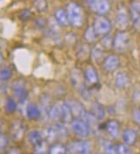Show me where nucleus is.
<instances>
[{"instance_id":"4","label":"nucleus","mask_w":140,"mask_h":154,"mask_svg":"<svg viewBox=\"0 0 140 154\" xmlns=\"http://www.w3.org/2000/svg\"><path fill=\"white\" fill-rule=\"evenodd\" d=\"M131 16L125 6H120L116 11L115 25L120 30H125L130 24Z\"/></svg>"},{"instance_id":"21","label":"nucleus","mask_w":140,"mask_h":154,"mask_svg":"<svg viewBox=\"0 0 140 154\" xmlns=\"http://www.w3.org/2000/svg\"><path fill=\"white\" fill-rule=\"evenodd\" d=\"M5 112L7 114H13L14 112H16L17 109V103H16V101L13 98H7L5 102Z\"/></svg>"},{"instance_id":"32","label":"nucleus","mask_w":140,"mask_h":154,"mask_svg":"<svg viewBox=\"0 0 140 154\" xmlns=\"http://www.w3.org/2000/svg\"><path fill=\"white\" fill-rule=\"evenodd\" d=\"M104 52L103 49L102 48H94L92 51V56H93V59L96 60V62L101 61L103 58Z\"/></svg>"},{"instance_id":"3","label":"nucleus","mask_w":140,"mask_h":154,"mask_svg":"<svg viewBox=\"0 0 140 154\" xmlns=\"http://www.w3.org/2000/svg\"><path fill=\"white\" fill-rule=\"evenodd\" d=\"M93 29L98 36H104L110 33L112 29V23L109 20L103 16H100L95 19Z\"/></svg>"},{"instance_id":"16","label":"nucleus","mask_w":140,"mask_h":154,"mask_svg":"<svg viewBox=\"0 0 140 154\" xmlns=\"http://www.w3.org/2000/svg\"><path fill=\"white\" fill-rule=\"evenodd\" d=\"M26 115L30 120H37L41 117V110L37 107V105L30 103L28 105L26 109Z\"/></svg>"},{"instance_id":"22","label":"nucleus","mask_w":140,"mask_h":154,"mask_svg":"<svg viewBox=\"0 0 140 154\" xmlns=\"http://www.w3.org/2000/svg\"><path fill=\"white\" fill-rule=\"evenodd\" d=\"M48 115L52 120L58 121L60 119V106H52L48 109Z\"/></svg>"},{"instance_id":"1","label":"nucleus","mask_w":140,"mask_h":154,"mask_svg":"<svg viewBox=\"0 0 140 154\" xmlns=\"http://www.w3.org/2000/svg\"><path fill=\"white\" fill-rule=\"evenodd\" d=\"M65 11L70 24L75 28H79L84 24V11L78 4L75 2L69 3Z\"/></svg>"},{"instance_id":"24","label":"nucleus","mask_w":140,"mask_h":154,"mask_svg":"<svg viewBox=\"0 0 140 154\" xmlns=\"http://www.w3.org/2000/svg\"><path fill=\"white\" fill-rule=\"evenodd\" d=\"M102 146L105 153H115V145L109 140H102Z\"/></svg>"},{"instance_id":"39","label":"nucleus","mask_w":140,"mask_h":154,"mask_svg":"<svg viewBox=\"0 0 140 154\" xmlns=\"http://www.w3.org/2000/svg\"><path fill=\"white\" fill-rule=\"evenodd\" d=\"M3 61H4V58H3V56H2V54H0V65L3 63Z\"/></svg>"},{"instance_id":"2","label":"nucleus","mask_w":140,"mask_h":154,"mask_svg":"<svg viewBox=\"0 0 140 154\" xmlns=\"http://www.w3.org/2000/svg\"><path fill=\"white\" fill-rule=\"evenodd\" d=\"M130 47V37L125 30H120L114 38L113 48L118 53H124Z\"/></svg>"},{"instance_id":"30","label":"nucleus","mask_w":140,"mask_h":154,"mask_svg":"<svg viewBox=\"0 0 140 154\" xmlns=\"http://www.w3.org/2000/svg\"><path fill=\"white\" fill-rule=\"evenodd\" d=\"M130 16H131V20L132 21V23H133L134 28L137 29V30H140V14L139 13L136 12L132 10H131V13H130Z\"/></svg>"},{"instance_id":"11","label":"nucleus","mask_w":140,"mask_h":154,"mask_svg":"<svg viewBox=\"0 0 140 154\" xmlns=\"http://www.w3.org/2000/svg\"><path fill=\"white\" fill-rule=\"evenodd\" d=\"M66 103L69 105V107L72 109L74 119L75 118H82L83 116L85 114L86 111L84 110V108L78 101H76V100H69V101H67Z\"/></svg>"},{"instance_id":"10","label":"nucleus","mask_w":140,"mask_h":154,"mask_svg":"<svg viewBox=\"0 0 140 154\" xmlns=\"http://www.w3.org/2000/svg\"><path fill=\"white\" fill-rule=\"evenodd\" d=\"M29 140L35 146V151H39L45 146L41 134L38 131H32L29 135Z\"/></svg>"},{"instance_id":"7","label":"nucleus","mask_w":140,"mask_h":154,"mask_svg":"<svg viewBox=\"0 0 140 154\" xmlns=\"http://www.w3.org/2000/svg\"><path fill=\"white\" fill-rule=\"evenodd\" d=\"M66 151L73 153H90L91 152V145L90 142L84 141V140L75 141L67 146Z\"/></svg>"},{"instance_id":"23","label":"nucleus","mask_w":140,"mask_h":154,"mask_svg":"<svg viewBox=\"0 0 140 154\" xmlns=\"http://www.w3.org/2000/svg\"><path fill=\"white\" fill-rule=\"evenodd\" d=\"M113 43H114V38L110 36L109 35H104L102 40L101 41V45H102V49L109 50L113 48Z\"/></svg>"},{"instance_id":"14","label":"nucleus","mask_w":140,"mask_h":154,"mask_svg":"<svg viewBox=\"0 0 140 154\" xmlns=\"http://www.w3.org/2000/svg\"><path fill=\"white\" fill-rule=\"evenodd\" d=\"M73 115L71 108L69 107V105L67 104L66 103L65 104L61 105L60 106V119L65 122V123H68V122H72L73 121Z\"/></svg>"},{"instance_id":"34","label":"nucleus","mask_w":140,"mask_h":154,"mask_svg":"<svg viewBox=\"0 0 140 154\" xmlns=\"http://www.w3.org/2000/svg\"><path fill=\"white\" fill-rule=\"evenodd\" d=\"M7 145H8L7 137L5 134L0 133V152L4 151L6 148Z\"/></svg>"},{"instance_id":"33","label":"nucleus","mask_w":140,"mask_h":154,"mask_svg":"<svg viewBox=\"0 0 140 154\" xmlns=\"http://www.w3.org/2000/svg\"><path fill=\"white\" fill-rule=\"evenodd\" d=\"M32 17H33V15H32V12L29 10H23L20 12V15H19V17L23 21H28Z\"/></svg>"},{"instance_id":"36","label":"nucleus","mask_w":140,"mask_h":154,"mask_svg":"<svg viewBox=\"0 0 140 154\" xmlns=\"http://www.w3.org/2000/svg\"><path fill=\"white\" fill-rule=\"evenodd\" d=\"M131 10L140 14V0H134L132 3V9Z\"/></svg>"},{"instance_id":"27","label":"nucleus","mask_w":140,"mask_h":154,"mask_svg":"<svg viewBox=\"0 0 140 154\" xmlns=\"http://www.w3.org/2000/svg\"><path fill=\"white\" fill-rule=\"evenodd\" d=\"M131 148L129 147V145L124 143H119L115 145V153L127 154L131 153Z\"/></svg>"},{"instance_id":"37","label":"nucleus","mask_w":140,"mask_h":154,"mask_svg":"<svg viewBox=\"0 0 140 154\" xmlns=\"http://www.w3.org/2000/svg\"><path fill=\"white\" fill-rule=\"evenodd\" d=\"M86 1H87V3L89 4L90 7L91 9H93V8H94V6H95V5L97 4L99 0H86Z\"/></svg>"},{"instance_id":"8","label":"nucleus","mask_w":140,"mask_h":154,"mask_svg":"<svg viewBox=\"0 0 140 154\" xmlns=\"http://www.w3.org/2000/svg\"><path fill=\"white\" fill-rule=\"evenodd\" d=\"M120 64V62L119 57L114 54H111L104 59L102 66H103L104 70L106 72H113L119 68Z\"/></svg>"},{"instance_id":"6","label":"nucleus","mask_w":140,"mask_h":154,"mask_svg":"<svg viewBox=\"0 0 140 154\" xmlns=\"http://www.w3.org/2000/svg\"><path fill=\"white\" fill-rule=\"evenodd\" d=\"M72 128L74 134L80 138H86L90 134L91 129L88 124L81 118H75L72 122Z\"/></svg>"},{"instance_id":"13","label":"nucleus","mask_w":140,"mask_h":154,"mask_svg":"<svg viewBox=\"0 0 140 154\" xmlns=\"http://www.w3.org/2000/svg\"><path fill=\"white\" fill-rule=\"evenodd\" d=\"M114 84H115V86L119 89L126 88L130 84V79L127 73L124 72H117L114 77Z\"/></svg>"},{"instance_id":"29","label":"nucleus","mask_w":140,"mask_h":154,"mask_svg":"<svg viewBox=\"0 0 140 154\" xmlns=\"http://www.w3.org/2000/svg\"><path fill=\"white\" fill-rule=\"evenodd\" d=\"M34 7L39 12H45L47 10V2L46 0H35L34 2Z\"/></svg>"},{"instance_id":"38","label":"nucleus","mask_w":140,"mask_h":154,"mask_svg":"<svg viewBox=\"0 0 140 154\" xmlns=\"http://www.w3.org/2000/svg\"><path fill=\"white\" fill-rule=\"evenodd\" d=\"M36 25L37 26H39L40 28H43L44 26H45V21L43 20V19L40 18V19H37L36 20Z\"/></svg>"},{"instance_id":"31","label":"nucleus","mask_w":140,"mask_h":154,"mask_svg":"<svg viewBox=\"0 0 140 154\" xmlns=\"http://www.w3.org/2000/svg\"><path fill=\"white\" fill-rule=\"evenodd\" d=\"M58 136V133L56 128H53V127H49L46 129V139L48 141H53L55 139H57Z\"/></svg>"},{"instance_id":"28","label":"nucleus","mask_w":140,"mask_h":154,"mask_svg":"<svg viewBox=\"0 0 140 154\" xmlns=\"http://www.w3.org/2000/svg\"><path fill=\"white\" fill-rule=\"evenodd\" d=\"M13 72L11 68L5 67L0 70V81H7L12 77Z\"/></svg>"},{"instance_id":"25","label":"nucleus","mask_w":140,"mask_h":154,"mask_svg":"<svg viewBox=\"0 0 140 154\" xmlns=\"http://www.w3.org/2000/svg\"><path fill=\"white\" fill-rule=\"evenodd\" d=\"M98 37V35L96 34V32L93 29V26H90L84 32V38L85 40H87L88 42H93L96 40V38Z\"/></svg>"},{"instance_id":"20","label":"nucleus","mask_w":140,"mask_h":154,"mask_svg":"<svg viewBox=\"0 0 140 154\" xmlns=\"http://www.w3.org/2000/svg\"><path fill=\"white\" fill-rule=\"evenodd\" d=\"M55 19L57 21V23L61 26H66L69 24V20L67 17V14L65 11H64L63 9H58L54 14Z\"/></svg>"},{"instance_id":"17","label":"nucleus","mask_w":140,"mask_h":154,"mask_svg":"<svg viewBox=\"0 0 140 154\" xmlns=\"http://www.w3.org/2000/svg\"><path fill=\"white\" fill-rule=\"evenodd\" d=\"M84 77H85V80L90 85H96L99 81L97 72L93 67H89L86 69Z\"/></svg>"},{"instance_id":"19","label":"nucleus","mask_w":140,"mask_h":154,"mask_svg":"<svg viewBox=\"0 0 140 154\" xmlns=\"http://www.w3.org/2000/svg\"><path fill=\"white\" fill-rule=\"evenodd\" d=\"M92 114L97 118L98 121H102L106 117V112L103 106L98 103H95L92 104Z\"/></svg>"},{"instance_id":"9","label":"nucleus","mask_w":140,"mask_h":154,"mask_svg":"<svg viewBox=\"0 0 140 154\" xmlns=\"http://www.w3.org/2000/svg\"><path fill=\"white\" fill-rule=\"evenodd\" d=\"M105 129L113 139L117 140L120 136V125L116 120H110L105 124Z\"/></svg>"},{"instance_id":"12","label":"nucleus","mask_w":140,"mask_h":154,"mask_svg":"<svg viewBox=\"0 0 140 154\" xmlns=\"http://www.w3.org/2000/svg\"><path fill=\"white\" fill-rule=\"evenodd\" d=\"M122 139L129 146L134 145L138 140V133L133 128H126L122 132Z\"/></svg>"},{"instance_id":"26","label":"nucleus","mask_w":140,"mask_h":154,"mask_svg":"<svg viewBox=\"0 0 140 154\" xmlns=\"http://www.w3.org/2000/svg\"><path fill=\"white\" fill-rule=\"evenodd\" d=\"M48 151L49 153L53 154H62L67 152L66 147H65L61 144H54V145H53Z\"/></svg>"},{"instance_id":"5","label":"nucleus","mask_w":140,"mask_h":154,"mask_svg":"<svg viewBox=\"0 0 140 154\" xmlns=\"http://www.w3.org/2000/svg\"><path fill=\"white\" fill-rule=\"evenodd\" d=\"M11 91H12L14 97L17 98L19 103H24L28 97V90L26 85L22 79H16L12 83L11 85Z\"/></svg>"},{"instance_id":"18","label":"nucleus","mask_w":140,"mask_h":154,"mask_svg":"<svg viewBox=\"0 0 140 154\" xmlns=\"http://www.w3.org/2000/svg\"><path fill=\"white\" fill-rule=\"evenodd\" d=\"M81 119H83L86 123L88 124V126L90 127L91 131L94 129H96L98 128V119L92 113L85 112V114L83 116V117Z\"/></svg>"},{"instance_id":"35","label":"nucleus","mask_w":140,"mask_h":154,"mask_svg":"<svg viewBox=\"0 0 140 154\" xmlns=\"http://www.w3.org/2000/svg\"><path fill=\"white\" fill-rule=\"evenodd\" d=\"M132 120L135 123L140 127V109H137L132 112Z\"/></svg>"},{"instance_id":"15","label":"nucleus","mask_w":140,"mask_h":154,"mask_svg":"<svg viewBox=\"0 0 140 154\" xmlns=\"http://www.w3.org/2000/svg\"><path fill=\"white\" fill-rule=\"evenodd\" d=\"M110 8H111V5L108 0H99L97 4L94 6L92 10H94L99 15L102 16L109 11Z\"/></svg>"}]
</instances>
